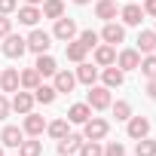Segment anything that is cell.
Wrapping results in <instances>:
<instances>
[{"instance_id": "cell-32", "label": "cell", "mask_w": 156, "mask_h": 156, "mask_svg": "<svg viewBox=\"0 0 156 156\" xmlns=\"http://www.w3.org/2000/svg\"><path fill=\"white\" fill-rule=\"evenodd\" d=\"M135 153H138V156H156V141L141 138V141L135 144Z\"/></svg>"}, {"instance_id": "cell-2", "label": "cell", "mask_w": 156, "mask_h": 156, "mask_svg": "<svg viewBox=\"0 0 156 156\" xmlns=\"http://www.w3.org/2000/svg\"><path fill=\"white\" fill-rule=\"evenodd\" d=\"M86 104H89L92 110H107V107L113 104V98H110V89H107V86H89Z\"/></svg>"}, {"instance_id": "cell-6", "label": "cell", "mask_w": 156, "mask_h": 156, "mask_svg": "<svg viewBox=\"0 0 156 156\" xmlns=\"http://www.w3.org/2000/svg\"><path fill=\"white\" fill-rule=\"evenodd\" d=\"M25 52H28L25 37H19V34H6V37H3V55H6V58H22Z\"/></svg>"}, {"instance_id": "cell-30", "label": "cell", "mask_w": 156, "mask_h": 156, "mask_svg": "<svg viewBox=\"0 0 156 156\" xmlns=\"http://www.w3.org/2000/svg\"><path fill=\"white\" fill-rule=\"evenodd\" d=\"M138 70L147 76V80H150V76H156V52L144 55V58H141V64H138Z\"/></svg>"}, {"instance_id": "cell-31", "label": "cell", "mask_w": 156, "mask_h": 156, "mask_svg": "<svg viewBox=\"0 0 156 156\" xmlns=\"http://www.w3.org/2000/svg\"><path fill=\"white\" fill-rule=\"evenodd\" d=\"M110 110H113V116H116L119 122H126V119L132 116V104H129V101H116V104H110Z\"/></svg>"}, {"instance_id": "cell-8", "label": "cell", "mask_w": 156, "mask_h": 156, "mask_svg": "<svg viewBox=\"0 0 156 156\" xmlns=\"http://www.w3.org/2000/svg\"><path fill=\"white\" fill-rule=\"evenodd\" d=\"M104 43H110V46H116V43H122L126 40V25H116V22H104V31L98 34Z\"/></svg>"}, {"instance_id": "cell-16", "label": "cell", "mask_w": 156, "mask_h": 156, "mask_svg": "<svg viewBox=\"0 0 156 156\" xmlns=\"http://www.w3.org/2000/svg\"><path fill=\"white\" fill-rule=\"evenodd\" d=\"M52 86H55V92H61V95H67V92H73V86H76V76L70 73V70H55V76H52Z\"/></svg>"}, {"instance_id": "cell-17", "label": "cell", "mask_w": 156, "mask_h": 156, "mask_svg": "<svg viewBox=\"0 0 156 156\" xmlns=\"http://www.w3.org/2000/svg\"><path fill=\"white\" fill-rule=\"evenodd\" d=\"M89 116H92V107H89L86 101H80V104H70V107H67V116H64V119H67V122H76V126H83Z\"/></svg>"}, {"instance_id": "cell-19", "label": "cell", "mask_w": 156, "mask_h": 156, "mask_svg": "<svg viewBox=\"0 0 156 156\" xmlns=\"http://www.w3.org/2000/svg\"><path fill=\"white\" fill-rule=\"evenodd\" d=\"M22 141H25V132H22L19 126H6L3 132H0V144H3V147H16V150H19Z\"/></svg>"}, {"instance_id": "cell-25", "label": "cell", "mask_w": 156, "mask_h": 156, "mask_svg": "<svg viewBox=\"0 0 156 156\" xmlns=\"http://www.w3.org/2000/svg\"><path fill=\"white\" fill-rule=\"evenodd\" d=\"M138 52H141V55L156 52V31H141V34H138Z\"/></svg>"}, {"instance_id": "cell-26", "label": "cell", "mask_w": 156, "mask_h": 156, "mask_svg": "<svg viewBox=\"0 0 156 156\" xmlns=\"http://www.w3.org/2000/svg\"><path fill=\"white\" fill-rule=\"evenodd\" d=\"M43 19H61L64 16V0H43Z\"/></svg>"}, {"instance_id": "cell-5", "label": "cell", "mask_w": 156, "mask_h": 156, "mask_svg": "<svg viewBox=\"0 0 156 156\" xmlns=\"http://www.w3.org/2000/svg\"><path fill=\"white\" fill-rule=\"evenodd\" d=\"M76 34H80V28H76L73 19H64V16L55 19V28H52V37H55V40H64V43H67V40H73Z\"/></svg>"}, {"instance_id": "cell-9", "label": "cell", "mask_w": 156, "mask_h": 156, "mask_svg": "<svg viewBox=\"0 0 156 156\" xmlns=\"http://www.w3.org/2000/svg\"><path fill=\"white\" fill-rule=\"evenodd\" d=\"M138 64H141V52H138V49H122V52L116 55V67H119L122 73L138 70Z\"/></svg>"}, {"instance_id": "cell-15", "label": "cell", "mask_w": 156, "mask_h": 156, "mask_svg": "<svg viewBox=\"0 0 156 156\" xmlns=\"http://www.w3.org/2000/svg\"><path fill=\"white\" fill-rule=\"evenodd\" d=\"M101 80H104V86H107V89H119V86L126 83V73H122L116 64H107V67L101 70Z\"/></svg>"}, {"instance_id": "cell-24", "label": "cell", "mask_w": 156, "mask_h": 156, "mask_svg": "<svg viewBox=\"0 0 156 156\" xmlns=\"http://www.w3.org/2000/svg\"><path fill=\"white\" fill-rule=\"evenodd\" d=\"M40 19H43V12H40L37 6H31V3H25V6L19 9V22H22V25H28V28H34Z\"/></svg>"}, {"instance_id": "cell-1", "label": "cell", "mask_w": 156, "mask_h": 156, "mask_svg": "<svg viewBox=\"0 0 156 156\" xmlns=\"http://www.w3.org/2000/svg\"><path fill=\"white\" fill-rule=\"evenodd\" d=\"M107 132H110V122L101 119V116H89V119L83 122V138H86V141H104Z\"/></svg>"}, {"instance_id": "cell-38", "label": "cell", "mask_w": 156, "mask_h": 156, "mask_svg": "<svg viewBox=\"0 0 156 156\" xmlns=\"http://www.w3.org/2000/svg\"><path fill=\"white\" fill-rule=\"evenodd\" d=\"M9 110H12L9 98H6V95H0V119H6V116H9Z\"/></svg>"}, {"instance_id": "cell-39", "label": "cell", "mask_w": 156, "mask_h": 156, "mask_svg": "<svg viewBox=\"0 0 156 156\" xmlns=\"http://www.w3.org/2000/svg\"><path fill=\"white\" fill-rule=\"evenodd\" d=\"M141 9H144V16H153V19H156V0H144Z\"/></svg>"}, {"instance_id": "cell-7", "label": "cell", "mask_w": 156, "mask_h": 156, "mask_svg": "<svg viewBox=\"0 0 156 156\" xmlns=\"http://www.w3.org/2000/svg\"><path fill=\"white\" fill-rule=\"evenodd\" d=\"M22 132L28 135V138H40L43 132H46V119L40 116V113H25V126H22Z\"/></svg>"}, {"instance_id": "cell-3", "label": "cell", "mask_w": 156, "mask_h": 156, "mask_svg": "<svg viewBox=\"0 0 156 156\" xmlns=\"http://www.w3.org/2000/svg\"><path fill=\"white\" fill-rule=\"evenodd\" d=\"M25 43H28V49H31L34 55H43V52H49V46H52V34H46V31L34 28V31L25 37Z\"/></svg>"}, {"instance_id": "cell-41", "label": "cell", "mask_w": 156, "mask_h": 156, "mask_svg": "<svg viewBox=\"0 0 156 156\" xmlns=\"http://www.w3.org/2000/svg\"><path fill=\"white\" fill-rule=\"evenodd\" d=\"M73 3H76V6H86V3H92V0H73Z\"/></svg>"}, {"instance_id": "cell-36", "label": "cell", "mask_w": 156, "mask_h": 156, "mask_svg": "<svg viewBox=\"0 0 156 156\" xmlns=\"http://www.w3.org/2000/svg\"><path fill=\"white\" fill-rule=\"evenodd\" d=\"M19 9V0H0V16H9Z\"/></svg>"}, {"instance_id": "cell-14", "label": "cell", "mask_w": 156, "mask_h": 156, "mask_svg": "<svg viewBox=\"0 0 156 156\" xmlns=\"http://www.w3.org/2000/svg\"><path fill=\"white\" fill-rule=\"evenodd\" d=\"M95 64H98V67L116 64V46H110V43H98V46H95Z\"/></svg>"}, {"instance_id": "cell-29", "label": "cell", "mask_w": 156, "mask_h": 156, "mask_svg": "<svg viewBox=\"0 0 156 156\" xmlns=\"http://www.w3.org/2000/svg\"><path fill=\"white\" fill-rule=\"evenodd\" d=\"M46 132H49V138L61 141V138L67 135V119H52V122H46Z\"/></svg>"}, {"instance_id": "cell-35", "label": "cell", "mask_w": 156, "mask_h": 156, "mask_svg": "<svg viewBox=\"0 0 156 156\" xmlns=\"http://www.w3.org/2000/svg\"><path fill=\"white\" fill-rule=\"evenodd\" d=\"M104 156H126V147H122L119 141H110V144L104 147Z\"/></svg>"}, {"instance_id": "cell-23", "label": "cell", "mask_w": 156, "mask_h": 156, "mask_svg": "<svg viewBox=\"0 0 156 156\" xmlns=\"http://www.w3.org/2000/svg\"><path fill=\"white\" fill-rule=\"evenodd\" d=\"M95 16L101 22H113L116 19V0H98L95 3Z\"/></svg>"}, {"instance_id": "cell-4", "label": "cell", "mask_w": 156, "mask_h": 156, "mask_svg": "<svg viewBox=\"0 0 156 156\" xmlns=\"http://www.w3.org/2000/svg\"><path fill=\"white\" fill-rule=\"evenodd\" d=\"M126 135H129L132 141L147 138V135H150V119H147V116H129V119H126Z\"/></svg>"}, {"instance_id": "cell-40", "label": "cell", "mask_w": 156, "mask_h": 156, "mask_svg": "<svg viewBox=\"0 0 156 156\" xmlns=\"http://www.w3.org/2000/svg\"><path fill=\"white\" fill-rule=\"evenodd\" d=\"M147 98L156 101V76H150V80H147Z\"/></svg>"}, {"instance_id": "cell-27", "label": "cell", "mask_w": 156, "mask_h": 156, "mask_svg": "<svg viewBox=\"0 0 156 156\" xmlns=\"http://www.w3.org/2000/svg\"><path fill=\"white\" fill-rule=\"evenodd\" d=\"M55 98H58L55 86H46V83H40V86L34 89V101H40V104H52Z\"/></svg>"}, {"instance_id": "cell-28", "label": "cell", "mask_w": 156, "mask_h": 156, "mask_svg": "<svg viewBox=\"0 0 156 156\" xmlns=\"http://www.w3.org/2000/svg\"><path fill=\"white\" fill-rule=\"evenodd\" d=\"M40 153H43V141L37 138H25L19 144V156H40Z\"/></svg>"}, {"instance_id": "cell-12", "label": "cell", "mask_w": 156, "mask_h": 156, "mask_svg": "<svg viewBox=\"0 0 156 156\" xmlns=\"http://www.w3.org/2000/svg\"><path fill=\"white\" fill-rule=\"evenodd\" d=\"M119 19H122V25H129V28H138V25L144 22V9H141L138 3H126V6L119 9Z\"/></svg>"}, {"instance_id": "cell-13", "label": "cell", "mask_w": 156, "mask_h": 156, "mask_svg": "<svg viewBox=\"0 0 156 156\" xmlns=\"http://www.w3.org/2000/svg\"><path fill=\"white\" fill-rule=\"evenodd\" d=\"M19 67H3L0 70V92H19Z\"/></svg>"}, {"instance_id": "cell-33", "label": "cell", "mask_w": 156, "mask_h": 156, "mask_svg": "<svg viewBox=\"0 0 156 156\" xmlns=\"http://www.w3.org/2000/svg\"><path fill=\"white\" fill-rule=\"evenodd\" d=\"M80 156H104V147H101V141H83V147H80Z\"/></svg>"}, {"instance_id": "cell-44", "label": "cell", "mask_w": 156, "mask_h": 156, "mask_svg": "<svg viewBox=\"0 0 156 156\" xmlns=\"http://www.w3.org/2000/svg\"><path fill=\"white\" fill-rule=\"evenodd\" d=\"M153 31H156V28H153Z\"/></svg>"}, {"instance_id": "cell-20", "label": "cell", "mask_w": 156, "mask_h": 156, "mask_svg": "<svg viewBox=\"0 0 156 156\" xmlns=\"http://www.w3.org/2000/svg\"><path fill=\"white\" fill-rule=\"evenodd\" d=\"M34 70H37L40 76H55V70H58V61H55L49 52H43V55H37V64H34Z\"/></svg>"}, {"instance_id": "cell-11", "label": "cell", "mask_w": 156, "mask_h": 156, "mask_svg": "<svg viewBox=\"0 0 156 156\" xmlns=\"http://www.w3.org/2000/svg\"><path fill=\"white\" fill-rule=\"evenodd\" d=\"M83 135H73V132H67L61 141H58V153L61 156H73V153H80V147H83Z\"/></svg>"}, {"instance_id": "cell-18", "label": "cell", "mask_w": 156, "mask_h": 156, "mask_svg": "<svg viewBox=\"0 0 156 156\" xmlns=\"http://www.w3.org/2000/svg\"><path fill=\"white\" fill-rule=\"evenodd\" d=\"M73 76H76V83H83V86H95V80H98V67H92L89 61H80Z\"/></svg>"}, {"instance_id": "cell-34", "label": "cell", "mask_w": 156, "mask_h": 156, "mask_svg": "<svg viewBox=\"0 0 156 156\" xmlns=\"http://www.w3.org/2000/svg\"><path fill=\"white\" fill-rule=\"evenodd\" d=\"M98 40H101V37H98V34H95L92 28H86V31H80V43H83L86 49H95V46H98Z\"/></svg>"}, {"instance_id": "cell-10", "label": "cell", "mask_w": 156, "mask_h": 156, "mask_svg": "<svg viewBox=\"0 0 156 156\" xmlns=\"http://www.w3.org/2000/svg\"><path fill=\"white\" fill-rule=\"evenodd\" d=\"M9 104H12V110H16V113H22V116H25V113H31V110H34V92L19 89V92L12 95V101H9Z\"/></svg>"}, {"instance_id": "cell-37", "label": "cell", "mask_w": 156, "mask_h": 156, "mask_svg": "<svg viewBox=\"0 0 156 156\" xmlns=\"http://www.w3.org/2000/svg\"><path fill=\"white\" fill-rule=\"evenodd\" d=\"M6 34H12V19L9 16H0V40H3Z\"/></svg>"}, {"instance_id": "cell-42", "label": "cell", "mask_w": 156, "mask_h": 156, "mask_svg": "<svg viewBox=\"0 0 156 156\" xmlns=\"http://www.w3.org/2000/svg\"><path fill=\"white\" fill-rule=\"evenodd\" d=\"M25 3H31V6H40V3H43V0H25Z\"/></svg>"}, {"instance_id": "cell-22", "label": "cell", "mask_w": 156, "mask_h": 156, "mask_svg": "<svg viewBox=\"0 0 156 156\" xmlns=\"http://www.w3.org/2000/svg\"><path fill=\"white\" fill-rule=\"evenodd\" d=\"M86 46L80 43V40H67L64 43V55H67V61H76V64H80V61H86Z\"/></svg>"}, {"instance_id": "cell-43", "label": "cell", "mask_w": 156, "mask_h": 156, "mask_svg": "<svg viewBox=\"0 0 156 156\" xmlns=\"http://www.w3.org/2000/svg\"><path fill=\"white\" fill-rule=\"evenodd\" d=\"M0 156H3V144H0Z\"/></svg>"}, {"instance_id": "cell-21", "label": "cell", "mask_w": 156, "mask_h": 156, "mask_svg": "<svg viewBox=\"0 0 156 156\" xmlns=\"http://www.w3.org/2000/svg\"><path fill=\"white\" fill-rule=\"evenodd\" d=\"M43 83V76L34 70V67H25V70H19V86L22 89H28V92H34L37 86Z\"/></svg>"}]
</instances>
